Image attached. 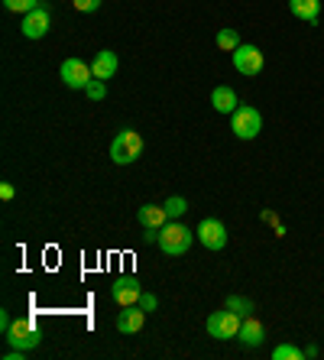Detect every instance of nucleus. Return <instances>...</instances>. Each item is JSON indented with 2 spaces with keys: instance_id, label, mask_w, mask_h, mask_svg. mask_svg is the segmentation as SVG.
I'll use <instances>...</instances> for the list:
<instances>
[{
  "instance_id": "7ed1b4c3",
  "label": "nucleus",
  "mask_w": 324,
  "mask_h": 360,
  "mask_svg": "<svg viewBox=\"0 0 324 360\" xmlns=\"http://www.w3.org/2000/svg\"><path fill=\"white\" fill-rule=\"evenodd\" d=\"M231 130L237 140H257L259 130H263V114L253 104H240L231 114Z\"/></svg>"
},
{
  "instance_id": "f257e3e1",
  "label": "nucleus",
  "mask_w": 324,
  "mask_h": 360,
  "mask_svg": "<svg viewBox=\"0 0 324 360\" xmlns=\"http://www.w3.org/2000/svg\"><path fill=\"white\" fill-rule=\"evenodd\" d=\"M143 146H146V143H143V136L136 134L134 127H124V130L110 140V160H114L117 166H134L143 156Z\"/></svg>"
},
{
  "instance_id": "5701e85b",
  "label": "nucleus",
  "mask_w": 324,
  "mask_h": 360,
  "mask_svg": "<svg viewBox=\"0 0 324 360\" xmlns=\"http://www.w3.org/2000/svg\"><path fill=\"white\" fill-rule=\"evenodd\" d=\"M101 4H104V0H72V7H75L78 13H94V10H101Z\"/></svg>"
},
{
  "instance_id": "6e6552de",
  "label": "nucleus",
  "mask_w": 324,
  "mask_h": 360,
  "mask_svg": "<svg viewBox=\"0 0 324 360\" xmlns=\"http://www.w3.org/2000/svg\"><path fill=\"white\" fill-rule=\"evenodd\" d=\"M195 237L201 240L205 250L217 253V250H224L227 247V224L224 221H217V218H205L198 224V231H195Z\"/></svg>"
},
{
  "instance_id": "9d476101",
  "label": "nucleus",
  "mask_w": 324,
  "mask_h": 360,
  "mask_svg": "<svg viewBox=\"0 0 324 360\" xmlns=\"http://www.w3.org/2000/svg\"><path fill=\"white\" fill-rule=\"evenodd\" d=\"M52 26V17H49V7H36L30 10L23 17V23H20V33L26 36V39H42V36L49 33Z\"/></svg>"
},
{
  "instance_id": "f3484780",
  "label": "nucleus",
  "mask_w": 324,
  "mask_h": 360,
  "mask_svg": "<svg viewBox=\"0 0 324 360\" xmlns=\"http://www.w3.org/2000/svg\"><path fill=\"white\" fill-rule=\"evenodd\" d=\"M214 42H217V49H221V52H233L237 46H240V33H237V30H231V26H224V30L214 36Z\"/></svg>"
},
{
  "instance_id": "4468645a",
  "label": "nucleus",
  "mask_w": 324,
  "mask_h": 360,
  "mask_svg": "<svg viewBox=\"0 0 324 360\" xmlns=\"http://www.w3.org/2000/svg\"><path fill=\"white\" fill-rule=\"evenodd\" d=\"M289 10H292V17L308 26H315L321 20V0H289Z\"/></svg>"
},
{
  "instance_id": "393cba45",
  "label": "nucleus",
  "mask_w": 324,
  "mask_h": 360,
  "mask_svg": "<svg viewBox=\"0 0 324 360\" xmlns=\"http://www.w3.org/2000/svg\"><path fill=\"white\" fill-rule=\"evenodd\" d=\"M13 195H17L13 182H0V198H4V201H13Z\"/></svg>"
},
{
  "instance_id": "f8f14e48",
  "label": "nucleus",
  "mask_w": 324,
  "mask_h": 360,
  "mask_svg": "<svg viewBox=\"0 0 324 360\" xmlns=\"http://www.w3.org/2000/svg\"><path fill=\"white\" fill-rule=\"evenodd\" d=\"M136 221H140L143 231H162L172 218H169L166 205H143V208L136 211Z\"/></svg>"
},
{
  "instance_id": "4be33fe9",
  "label": "nucleus",
  "mask_w": 324,
  "mask_h": 360,
  "mask_svg": "<svg viewBox=\"0 0 324 360\" xmlns=\"http://www.w3.org/2000/svg\"><path fill=\"white\" fill-rule=\"evenodd\" d=\"M84 94H88L91 101H104V98H108V88H104V82H98V78H94V82L84 88Z\"/></svg>"
},
{
  "instance_id": "423d86ee",
  "label": "nucleus",
  "mask_w": 324,
  "mask_h": 360,
  "mask_svg": "<svg viewBox=\"0 0 324 360\" xmlns=\"http://www.w3.org/2000/svg\"><path fill=\"white\" fill-rule=\"evenodd\" d=\"M4 338H7L10 347H20V351H36L42 341V335L36 331V325L30 319H17L7 331H4Z\"/></svg>"
},
{
  "instance_id": "f03ea898",
  "label": "nucleus",
  "mask_w": 324,
  "mask_h": 360,
  "mask_svg": "<svg viewBox=\"0 0 324 360\" xmlns=\"http://www.w3.org/2000/svg\"><path fill=\"white\" fill-rule=\"evenodd\" d=\"M191 240H195V231L185 227L182 221H169V224L159 231V250L166 253V257H182V253H188Z\"/></svg>"
},
{
  "instance_id": "0eeeda50",
  "label": "nucleus",
  "mask_w": 324,
  "mask_h": 360,
  "mask_svg": "<svg viewBox=\"0 0 324 360\" xmlns=\"http://www.w3.org/2000/svg\"><path fill=\"white\" fill-rule=\"evenodd\" d=\"M231 59H233V68H237L240 75H247V78H257L259 72H263V65H266L263 49H259V46H243V42L231 52Z\"/></svg>"
},
{
  "instance_id": "a878e982",
  "label": "nucleus",
  "mask_w": 324,
  "mask_h": 360,
  "mask_svg": "<svg viewBox=\"0 0 324 360\" xmlns=\"http://www.w3.org/2000/svg\"><path fill=\"white\" fill-rule=\"evenodd\" d=\"M10 325H13V319H10L7 311H0V331H7Z\"/></svg>"
},
{
  "instance_id": "dca6fc26",
  "label": "nucleus",
  "mask_w": 324,
  "mask_h": 360,
  "mask_svg": "<svg viewBox=\"0 0 324 360\" xmlns=\"http://www.w3.org/2000/svg\"><path fill=\"white\" fill-rule=\"evenodd\" d=\"M211 108L217 114H233V110L240 108V101H237V91L227 88V84H217L214 91H211Z\"/></svg>"
},
{
  "instance_id": "6ab92c4d",
  "label": "nucleus",
  "mask_w": 324,
  "mask_h": 360,
  "mask_svg": "<svg viewBox=\"0 0 324 360\" xmlns=\"http://www.w3.org/2000/svg\"><path fill=\"white\" fill-rule=\"evenodd\" d=\"M4 7H7L10 13H20V17H26L30 10L42 7V4H39V0H4Z\"/></svg>"
},
{
  "instance_id": "aec40b11",
  "label": "nucleus",
  "mask_w": 324,
  "mask_h": 360,
  "mask_svg": "<svg viewBox=\"0 0 324 360\" xmlns=\"http://www.w3.org/2000/svg\"><path fill=\"white\" fill-rule=\"evenodd\" d=\"M302 357H305V351L295 347V344H279L273 351V360H302Z\"/></svg>"
},
{
  "instance_id": "9b49d317",
  "label": "nucleus",
  "mask_w": 324,
  "mask_h": 360,
  "mask_svg": "<svg viewBox=\"0 0 324 360\" xmlns=\"http://www.w3.org/2000/svg\"><path fill=\"white\" fill-rule=\"evenodd\" d=\"M143 325H146V311L140 305H124L117 311V331L120 335H136V331H143Z\"/></svg>"
},
{
  "instance_id": "b1692460",
  "label": "nucleus",
  "mask_w": 324,
  "mask_h": 360,
  "mask_svg": "<svg viewBox=\"0 0 324 360\" xmlns=\"http://www.w3.org/2000/svg\"><path fill=\"white\" fill-rule=\"evenodd\" d=\"M136 305H140L143 311H156L159 299H156V295H153V292H143V295H140V302H136Z\"/></svg>"
},
{
  "instance_id": "20e7f679",
  "label": "nucleus",
  "mask_w": 324,
  "mask_h": 360,
  "mask_svg": "<svg viewBox=\"0 0 324 360\" xmlns=\"http://www.w3.org/2000/svg\"><path fill=\"white\" fill-rule=\"evenodd\" d=\"M240 321H243L240 315L224 305L221 311H211L208 321H205V328H208V335L214 338V341H231V338L240 335Z\"/></svg>"
},
{
  "instance_id": "ddd939ff",
  "label": "nucleus",
  "mask_w": 324,
  "mask_h": 360,
  "mask_svg": "<svg viewBox=\"0 0 324 360\" xmlns=\"http://www.w3.org/2000/svg\"><path fill=\"white\" fill-rule=\"evenodd\" d=\"M117 65H120V59H117V52L114 49H101L98 56H94L91 62V72L98 82H108V78L117 75Z\"/></svg>"
},
{
  "instance_id": "2eb2a0df",
  "label": "nucleus",
  "mask_w": 324,
  "mask_h": 360,
  "mask_svg": "<svg viewBox=\"0 0 324 360\" xmlns=\"http://www.w3.org/2000/svg\"><path fill=\"white\" fill-rule=\"evenodd\" d=\"M240 338L247 347H259V344L266 341V328H263V321L259 319H253V315H247V319L240 321Z\"/></svg>"
},
{
  "instance_id": "412c9836",
  "label": "nucleus",
  "mask_w": 324,
  "mask_h": 360,
  "mask_svg": "<svg viewBox=\"0 0 324 360\" xmlns=\"http://www.w3.org/2000/svg\"><path fill=\"white\" fill-rule=\"evenodd\" d=\"M162 205H166V211H169V218H172V221H175V218H182L185 211H188V201H185L182 195H172V198H166Z\"/></svg>"
},
{
  "instance_id": "39448f33",
  "label": "nucleus",
  "mask_w": 324,
  "mask_h": 360,
  "mask_svg": "<svg viewBox=\"0 0 324 360\" xmlns=\"http://www.w3.org/2000/svg\"><path fill=\"white\" fill-rule=\"evenodd\" d=\"M58 78H62V84L72 88V91H84V88L94 82V72L84 59H65L62 68H58Z\"/></svg>"
},
{
  "instance_id": "1a4fd4ad",
  "label": "nucleus",
  "mask_w": 324,
  "mask_h": 360,
  "mask_svg": "<svg viewBox=\"0 0 324 360\" xmlns=\"http://www.w3.org/2000/svg\"><path fill=\"white\" fill-rule=\"evenodd\" d=\"M143 295V285L136 276H117L114 283H110V299L124 309V305H136Z\"/></svg>"
},
{
  "instance_id": "a211bd4d",
  "label": "nucleus",
  "mask_w": 324,
  "mask_h": 360,
  "mask_svg": "<svg viewBox=\"0 0 324 360\" xmlns=\"http://www.w3.org/2000/svg\"><path fill=\"white\" fill-rule=\"evenodd\" d=\"M227 309L231 311H237V315H240V319H247V315H253V302L250 299H243V295H227Z\"/></svg>"
},
{
  "instance_id": "bb28decb",
  "label": "nucleus",
  "mask_w": 324,
  "mask_h": 360,
  "mask_svg": "<svg viewBox=\"0 0 324 360\" xmlns=\"http://www.w3.org/2000/svg\"><path fill=\"white\" fill-rule=\"evenodd\" d=\"M143 240H146V243H159V231H143Z\"/></svg>"
}]
</instances>
